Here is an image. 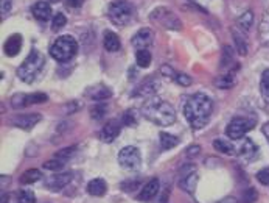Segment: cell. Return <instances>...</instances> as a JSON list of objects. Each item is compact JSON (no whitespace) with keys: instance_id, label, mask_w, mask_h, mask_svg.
Returning a JSON list of instances; mask_svg holds the SVG:
<instances>
[{"instance_id":"obj_11","label":"cell","mask_w":269,"mask_h":203,"mask_svg":"<svg viewBox=\"0 0 269 203\" xmlns=\"http://www.w3.org/2000/svg\"><path fill=\"white\" fill-rule=\"evenodd\" d=\"M41 114L39 113H28V114H18L16 117H13L11 123L18 128H23V130H30L33 128L36 123L41 122Z\"/></svg>"},{"instance_id":"obj_28","label":"cell","mask_w":269,"mask_h":203,"mask_svg":"<svg viewBox=\"0 0 269 203\" xmlns=\"http://www.w3.org/2000/svg\"><path fill=\"white\" fill-rule=\"evenodd\" d=\"M260 92L266 103H269V69H266L262 75V81H260Z\"/></svg>"},{"instance_id":"obj_44","label":"cell","mask_w":269,"mask_h":203,"mask_svg":"<svg viewBox=\"0 0 269 203\" xmlns=\"http://www.w3.org/2000/svg\"><path fill=\"white\" fill-rule=\"evenodd\" d=\"M11 3H13V0H2V3H0V10H2V14H6L8 11L11 10Z\"/></svg>"},{"instance_id":"obj_25","label":"cell","mask_w":269,"mask_h":203,"mask_svg":"<svg viewBox=\"0 0 269 203\" xmlns=\"http://www.w3.org/2000/svg\"><path fill=\"white\" fill-rule=\"evenodd\" d=\"M252 23H254V14H252V11L243 13L238 18V20H236V25H238V28L243 31H249Z\"/></svg>"},{"instance_id":"obj_43","label":"cell","mask_w":269,"mask_h":203,"mask_svg":"<svg viewBox=\"0 0 269 203\" xmlns=\"http://www.w3.org/2000/svg\"><path fill=\"white\" fill-rule=\"evenodd\" d=\"M257 180L262 184H265V186H268L269 184V169L266 167V169H262L257 174Z\"/></svg>"},{"instance_id":"obj_10","label":"cell","mask_w":269,"mask_h":203,"mask_svg":"<svg viewBox=\"0 0 269 203\" xmlns=\"http://www.w3.org/2000/svg\"><path fill=\"white\" fill-rule=\"evenodd\" d=\"M120 131H122V123L117 119H110L106 122L105 127H103V130L100 133V139L103 141V142L110 144L117 139L118 135H120Z\"/></svg>"},{"instance_id":"obj_47","label":"cell","mask_w":269,"mask_h":203,"mask_svg":"<svg viewBox=\"0 0 269 203\" xmlns=\"http://www.w3.org/2000/svg\"><path fill=\"white\" fill-rule=\"evenodd\" d=\"M84 0H66V5L69 8H80Z\"/></svg>"},{"instance_id":"obj_37","label":"cell","mask_w":269,"mask_h":203,"mask_svg":"<svg viewBox=\"0 0 269 203\" xmlns=\"http://www.w3.org/2000/svg\"><path fill=\"white\" fill-rule=\"evenodd\" d=\"M64 162L66 161H61V160H58V158H54V160H50V161H47V162H44V169H47V170H61L62 167H64Z\"/></svg>"},{"instance_id":"obj_1","label":"cell","mask_w":269,"mask_h":203,"mask_svg":"<svg viewBox=\"0 0 269 203\" xmlns=\"http://www.w3.org/2000/svg\"><path fill=\"white\" fill-rule=\"evenodd\" d=\"M212 109H213L212 99L202 92H197L187 100L184 106V114L188 123L192 125V128L199 130L207 125L212 116Z\"/></svg>"},{"instance_id":"obj_16","label":"cell","mask_w":269,"mask_h":203,"mask_svg":"<svg viewBox=\"0 0 269 203\" xmlns=\"http://www.w3.org/2000/svg\"><path fill=\"white\" fill-rule=\"evenodd\" d=\"M31 13H33L35 19H37L39 22H45L52 18V6L49 2H37L31 8Z\"/></svg>"},{"instance_id":"obj_42","label":"cell","mask_w":269,"mask_h":203,"mask_svg":"<svg viewBox=\"0 0 269 203\" xmlns=\"http://www.w3.org/2000/svg\"><path fill=\"white\" fill-rule=\"evenodd\" d=\"M175 80L180 86H190V84H192V77H188L187 74H176Z\"/></svg>"},{"instance_id":"obj_8","label":"cell","mask_w":269,"mask_h":203,"mask_svg":"<svg viewBox=\"0 0 269 203\" xmlns=\"http://www.w3.org/2000/svg\"><path fill=\"white\" fill-rule=\"evenodd\" d=\"M151 20L154 22H159L165 28H170V30H179L182 27V22L178 19V16L167 10V8H157L151 13Z\"/></svg>"},{"instance_id":"obj_49","label":"cell","mask_w":269,"mask_h":203,"mask_svg":"<svg viewBox=\"0 0 269 203\" xmlns=\"http://www.w3.org/2000/svg\"><path fill=\"white\" fill-rule=\"evenodd\" d=\"M218 203H236V200H235L233 197H226V199H223V200H219Z\"/></svg>"},{"instance_id":"obj_7","label":"cell","mask_w":269,"mask_h":203,"mask_svg":"<svg viewBox=\"0 0 269 203\" xmlns=\"http://www.w3.org/2000/svg\"><path fill=\"white\" fill-rule=\"evenodd\" d=\"M118 164L126 170H139L142 166V156L137 147H123L118 153Z\"/></svg>"},{"instance_id":"obj_39","label":"cell","mask_w":269,"mask_h":203,"mask_svg":"<svg viewBox=\"0 0 269 203\" xmlns=\"http://www.w3.org/2000/svg\"><path fill=\"white\" fill-rule=\"evenodd\" d=\"M139 186H140V180H126V182L122 183V189L125 192H131V191H136L139 189Z\"/></svg>"},{"instance_id":"obj_13","label":"cell","mask_w":269,"mask_h":203,"mask_svg":"<svg viewBox=\"0 0 269 203\" xmlns=\"http://www.w3.org/2000/svg\"><path fill=\"white\" fill-rule=\"evenodd\" d=\"M70 182H72V174L66 172V174H54L45 180V186L50 191H61L62 187H66Z\"/></svg>"},{"instance_id":"obj_15","label":"cell","mask_w":269,"mask_h":203,"mask_svg":"<svg viewBox=\"0 0 269 203\" xmlns=\"http://www.w3.org/2000/svg\"><path fill=\"white\" fill-rule=\"evenodd\" d=\"M257 150H258V147L254 144V141L249 138H244L238 147V156L244 161H251L257 156Z\"/></svg>"},{"instance_id":"obj_19","label":"cell","mask_w":269,"mask_h":203,"mask_svg":"<svg viewBox=\"0 0 269 203\" xmlns=\"http://www.w3.org/2000/svg\"><path fill=\"white\" fill-rule=\"evenodd\" d=\"M108 191V184L103 178H95V180H90L89 184H88V192L90 195H95V197H101V195H105Z\"/></svg>"},{"instance_id":"obj_12","label":"cell","mask_w":269,"mask_h":203,"mask_svg":"<svg viewBox=\"0 0 269 203\" xmlns=\"http://www.w3.org/2000/svg\"><path fill=\"white\" fill-rule=\"evenodd\" d=\"M153 39H154V33L151 30H149V28H142L132 36L131 44H132V47H136L137 50H145V49H148V47L153 44Z\"/></svg>"},{"instance_id":"obj_30","label":"cell","mask_w":269,"mask_h":203,"mask_svg":"<svg viewBox=\"0 0 269 203\" xmlns=\"http://www.w3.org/2000/svg\"><path fill=\"white\" fill-rule=\"evenodd\" d=\"M106 109H108V106H106L105 102H98L97 105H93V106L90 108V116H92V119L100 121L101 117L106 114Z\"/></svg>"},{"instance_id":"obj_41","label":"cell","mask_w":269,"mask_h":203,"mask_svg":"<svg viewBox=\"0 0 269 203\" xmlns=\"http://www.w3.org/2000/svg\"><path fill=\"white\" fill-rule=\"evenodd\" d=\"M260 38H262V44L269 47V23L268 25L263 23V25L260 27Z\"/></svg>"},{"instance_id":"obj_29","label":"cell","mask_w":269,"mask_h":203,"mask_svg":"<svg viewBox=\"0 0 269 203\" xmlns=\"http://www.w3.org/2000/svg\"><path fill=\"white\" fill-rule=\"evenodd\" d=\"M215 84L221 89H231L232 86L235 84V77L232 74H227V75H223V77H218L215 80Z\"/></svg>"},{"instance_id":"obj_20","label":"cell","mask_w":269,"mask_h":203,"mask_svg":"<svg viewBox=\"0 0 269 203\" xmlns=\"http://www.w3.org/2000/svg\"><path fill=\"white\" fill-rule=\"evenodd\" d=\"M103 44H105L106 50L108 52H118L120 50V39H118V36L114 33V31H106L105 33V41H103Z\"/></svg>"},{"instance_id":"obj_36","label":"cell","mask_w":269,"mask_h":203,"mask_svg":"<svg viewBox=\"0 0 269 203\" xmlns=\"http://www.w3.org/2000/svg\"><path fill=\"white\" fill-rule=\"evenodd\" d=\"M66 22H67L66 16L62 14V13H56V14H54V18H53V23H52V28H53V31H58V30H61L62 27L66 25Z\"/></svg>"},{"instance_id":"obj_31","label":"cell","mask_w":269,"mask_h":203,"mask_svg":"<svg viewBox=\"0 0 269 203\" xmlns=\"http://www.w3.org/2000/svg\"><path fill=\"white\" fill-rule=\"evenodd\" d=\"M49 100V96L44 92H35V94H27V102L28 105H39V103H45Z\"/></svg>"},{"instance_id":"obj_14","label":"cell","mask_w":269,"mask_h":203,"mask_svg":"<svg viewBox=\"0 0 269 203\" xmlns=\"http://www.w3.org/2000/svg\"><path fill=\"white\" fill-rule=\"evenodd\" d=\"M159 189H161V182L157 178H151L143 187H142L140 194L137 195V200H140V202L153 200L157 195V192H159Z\"/></svg>"},{"instance_id":"obj_23","label":"cell","mask_w":269,"mask_h":203,"mask_svg":"<svg viewBox=\"0 0 269 203\" xmlns=\"http://www.w3.org/2000/svg\"><path fill=\"white\" fill-rule=\"evenodd\" d=\"M159 138H161V147L163 148V150H170V148H175L179 144V139L176 136L170 135V133L162 131L161 135H159Z\"/></svg>"},{"instance_id":"obj_45","label":"cell","mask_w":269,"mask_h":203,"mask_svg":"<svg viewBox=\"0 0 269 203\" xmlns=\"http://www.w3.org/2000/svg\"><path fill=\"white\" fill-rule=\"evenodd\" d=\"M161 72L165 75V77H173V78H175L176 77V72H175V70H173L168 64H165V66H162V69H161Z\"/></svg>"},{"instance_id":"obj_32","label":"cell","mask_w":269,"mask_h":203,"mask_svg":"<svg viewBox=\"0 0 269 203\" xmlns=\"http://www.w3.org/2000/svg\"><path fill=\"white\" fill-rule=\"evenodd\" d=\"M231 62H233V50L229 45L223 49V58H221V69L231 67Z\"/></svg>"},{"instance_id":"obj_5","label":"cell","mask_w":269,"mask_h":203,"mask_svg":"<svg viewBox=\"0 0 269 203\" xmlns=\"http://www.w3.org/2000/svg\"><path fill=\"white\" fill-rule=\"evenodd\" d=\"M134 16V8L131 6L129 2L126 0H115L109 5L108 8V18L114 25L123 27L126 25Z\"/></svg>"},{"instance_id":"obj_34","label":"cell","mask_w":269,"mask_h":203,"mask_svg":"<svg viewBox=\"0 0 269 203\" xmlns=\"http://www.w3.org/2000/svg\"><path fill=\"white\" fill-rule=\"evenodd\" d=\"M233 39H235V44H236V49H238V53L240 55H248V44H246V41L243 39V36L241 35H238V31H235L233 30Z\"/></svg>"},{"instance_id":"obj_46","label":"cell","mask_w":269,"mask_h":203,"mask_svg":"<svg viewBox=\"0 0 269 203\" xmlns=\"http://www.w3.org/2000/svg\"><path fill=\"white\" fill-rule=\"evenodd\" d=\"M199 152H201V147H199V145H190V147L187 148V155H188V156H196Z\"/></svg>"},{"instance_id":"obj_4","label":"cell","mask_w":269,"mask_h":203,"mask_svg":"<svg viewBox=\"0 0 269 203\" xmlns=\"http://www.w3.org/2000/svg\"><path fill=\"white\" fill-rule=\"evenodd\" d=\"M78 52V42L73 36H59L50 47V55L53 60L59 62H66L72 60Z\"/></svg>"},{"instance_id":"obj_3","label":"cell","mask_w":269,"mask_h":203,"mask_svg":"<svg viewBox=\"0 0 269 203\" xmlns=\"http://www.w3.org/2000/svg\"><path fill=\"white\" fill-rule=\"evenodd\" d=\"M44 64H45L44 55L39 50L33 49L28 57L23 60L22 64L18 67V77L23 83H28V84L33 83L37 78V75L42 72Z\"/></svg>"},{"instance_id":"obj_26","label":"cell","mask_w":269,"mask_h":203,"mask_svg":"<svg viewBox=\"0 0 269 203\" xmlns=\"http://www.w3.org/2000/svg\"><path fill=\"white\" fill-rule=\"evenodd\" d=\"M151 60H153V57H151V53L148 52V49H145V50H137L136 61H137L139 67H143V69L149 67V64H151Z\"/></svg>"},{"instance_id":"obj_22","label":"cell","mask_w":269,"mask_h":203,"mask_svg":"<svg viewBox=\"0 0 269 203\" xmlns=\"http://www.w3.org/2000/svg\"><path fill=\"white\" fill-rule=\"evenodd\" d=\"M88 94H89L90 99L97 100V102H103V100H106V99H109L110 96H112V91H110L109 88H106V86H100V88H93Z\"/></svg>"},{"instance_id":"obj_50","label":"cell","mask_w":269,"mask_h":203,"mask_svg":"<svg viewBox=\"0 0 269 203\" xmlns=\"http://www.w3.org/2000/svg\"><path fill=\"white\" fill-rule=\"evenodd\" d=\"M49 2H52V3H58V2H61V0H49Z\"/></svg>"},{"instance_id":"obj_18","label":"cell","mask_w":269,"mask_h":203,"mask_svg":"<svg viewBox=\"0 0 269 203\" xmlns=\"http://www.w3.org/2000/svg\"><path fill=\"white\" fill-rule=\"evenodd\" d=\"M196 184H197V174L196 172H192V174L179 177V187L184 192L193 194L195 189H196Z\"/></svg>"},{"instance_id":"obj_24","label":"cell","mask_w":269,"mask_h":203,"mask_svg":"<svg viewBox=\"0 0 269 203\" xmlns=\"http://www.w3.org/2000/svg\"><path fill=\"white\" fill-rule=\"evenodd\" d=\"M41 178H42V174L37 169H30V170L23 172V174H22L20 183L22 184H33V183L39 182Z\"/></svg>"},{"instance_id":"obj_27","label":"cell","mask_w":269,"mask_h":203,"mask_svg":"<svg viewBox=\"0 0 269 203\" xmlns=\"http://www.w3.org/2000/svg\"><path fill=\"white\" fill-rule=\"evenodd\" d=\"M139 113L136 109H128L125 114H123V119H122V123L126 125V127H136L139 123Z\"/></svg>"},{"instance_id":"obj_17","label":"cell","mask_w":269,"mask_h":203,"mask_svg":"<svg viewBox=\"0 0 269 203\" xmlns=\"http://www.w3.org/2000/svg\"><path fill=\"white\" fill-rule=\"evenodd\" d=\"M20 49H22V36L18 33L8 38L3 45L5 55H8V57H16V55L20 52Z\"/></svg>"},{"instance_id":"obj_9","label":"cell","mask_w":269,"mask_h":203,"mask_svg":"<svg viewBox=\"0 0 269 203\" xmlns=\"http://www.w3.org/2000/svg\"><path fill=\"white\" fill-rule=\"evenodd\" d=\"M159 86H161L159 78H156L154 75H149L137 86L132 96L134 97H153L156 91L159 89Z\"/></svg>"},{"instance_id":"obj_21","label":"cell","mask_w":269,"mask_h":203,"mask_svg":"<svg viewBox=\"0 0 269 203\" xmlns=\"http://www.w3.org/2000/svg\"><path fill=\"white\" fill-rule=\"evenodd\" d=\"M213 147H215V150L224 153V155L236 153V147L231 142V141H226V139H215L213 141Z\"/></svg>"},{"instance_id":"obj_48","label":"cell","mask_w":269,"mask_h":203,"mask_svg":"<svg viewBox=\"0 0 269 203\" xmlns=\"http://www.w3.org/2000/svg\"><path fill=\"white\" fill-rule=\"evenodd\" d=\"M262 131H263V135L268 138V142H269V122H266L263 127H262Z\"/></svg>"},{"instance_id":"obj_35","label":"cell","mask_w":269,"mask_h":203,"mask_svg":"<svg viewBox=\"0 0 269 203\" xmlns=\"http://www.w3.org/2000/svg\"><path fill=\"white\" fill-rule=\"evenodd\" d=\"M16 202L18 203H35L36 202V195L31 191H20L18 192V197H16Z\"/></svg>"},{"instance_id":"obj_38","label":"cell","mask_w":269,"mask_h":203,"mask_svg":"<svg viewBox=\"0 0 269 203\" xmlns=\"http://www.w3.org/2000/svg\"><path fill=\"white\" fill-rule=\"evenodd\" d=\"M257 199H258V194H257V191L254 189V187H249V189L244 191L243 197H241L243 203H254Z\"/></svg>"},{"instance_id":"obj_2","label":"cell","mask_w":269,"mask_h":203,"mask_svg":"<svg viewBox=\"0 0 269 203\" xmlns=\"http://www.w3.org/2000/svg\"><path fill=\"white\" fill-rule=\"evenodd\" d=\"M142 114L161 127H168L176 121V111L168 102H165L159 97H149L143 106H142Z\"/></svg>"},{"instance_id":"obj_33","label":"cell","mask_w":269,"mask_h":203,"mask_svg":"<svg viewBox=\"0 0 269 203\" xmlns=\"http://www.w3.org/2000/svg\"><path fill=\"white\" fill-rule=\"evenodd\" d=\"M11 106L14 109H20V108L28 106L27 94H16V96H13V99H11Z\"/></svg>"},{"instance_id":"obj_40","label":"cell","mask_w":269,"mask_h":203,"mask_svg":"<svg viewBox=\"0 0 269 203\" xmlns=\"http://www.w3.org/2000/svg\"><path fill=\"white\" fill-rule=\"evenodd\" d=\"M73 152H75V147H70V148H64V150H61V152H58L56 155H54V158H58V160H61V161H67L70 156L73 155Z\"/></svg>"},{"instance_id":"obj_6","label":"cell","mask_w":269,"mask_h":203,"mask_svg":"<svg viewBox=\"0 0 269 203\" xmlns=\"http://www.w3.org/2000/svg\"><path fill=\"white\" fill-rule=\"evenodd\" d=\"M255 122H257L255 117H233L231 123L227 125L226 135L231 139H240L246 135L248 131L252 130Z\"/></svg>"}]
</instances>
